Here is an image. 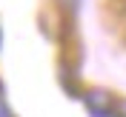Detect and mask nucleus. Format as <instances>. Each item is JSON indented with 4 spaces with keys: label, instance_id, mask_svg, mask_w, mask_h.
<instances>
[{
    "label": "nucleus",
    "instance_id": "obj_1",
    "mask_svg": "<svg viewBox=\"0 0 126 117\" xmlns=\"http://www.w3.org/2000/svg\"><path fill=\"white\" fill-rule=\"evenodd\" d=\"M86 106L94 117H112V97L109 91H89L86 94Z\"/></svg>",
    "mask_w": 126,
    "mask_h": 117
},
{
    "label": "nucleus",
    "instance_id": "obj_2",
    "mask_svg": "<svg viewBox=\"0 0 126 117\" xmlns=\"http://www.w3.org/2000/svg\"><path fill=\"white\" fill-rule=\"evenodd\" d=\"M0 117H12V111L6 109V103H3V97H0Z\"/></svg>",
    "mask_w": 126,
    "mask_h": 117
}]
</instances>
